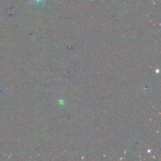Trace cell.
I'll return each instance as SVG.
<instances>
[{
    "mask_svg": "<svg viewBox=\"0 0 161 161\" xmlns=\"http://www.w3.org/2000/svg\"><path fill=\"white\" fill-rule=\"evenodd\" d=\"M36 1H37V2H40V1H42V0H35Z\"/></svg>",
    "mask_w": 161,
    "mask_h": 161,
    "instance_id": "1",
    "label": "cell"
}]
</instances>
